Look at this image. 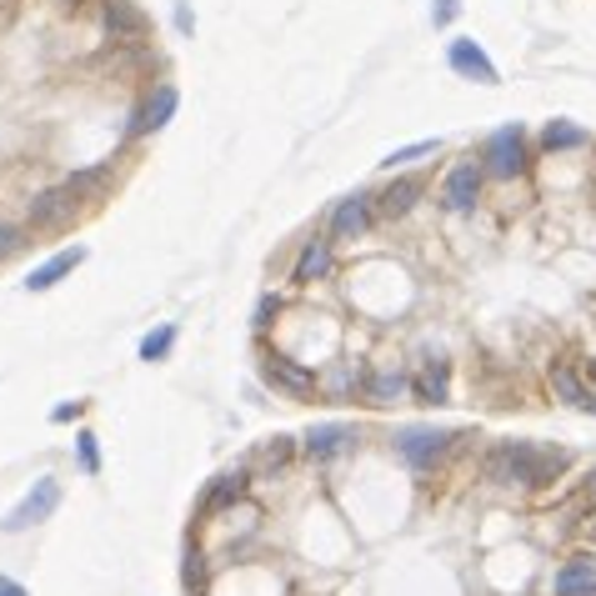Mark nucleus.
I'll list each match as a JSON object with an SVG mask.
<instances>
[{
  "mask_svg": "<svg viewBox=\"0 0 596 596\" xmlns=\"http://www.w3.org/2000/svg\"><path fill=\"white\" fill-rule=\"evenodd\" d=\"M481 191H486V171H481V161H456L451 171L441 176V206H446V211H456V216L476 211Z\"/></svg>",
  "mask_w": 596,
  "mask_h": 596,
  "instance_id": "nucleus-4",
  "label": "nucleus"
},
{
  "mask_svg": "<svg viewBox=\"0 0 596 596\" xmlns=\"http://www.w3.org/2000/svg\"><path fill=\"white\" fill-rule=\"evenodd\" d=\"M586 542H592V546H596V516H592V526H586Z\"/></svg>",
  "mask_w": 596,
  "mask_h": 596,
  "instance_id": "nucleus-35",
  "label": "nucleus"
},
{
  "mask_svg": "<svg viewBox=\"0 0 596 596\" xmlns=\"http://www.w3.org/2000/svg\"><path fill=\"white\" fill-rule=\"evenodd\" d=\"M81 261H86V246H71V251L51 256V261H46V266H36V271H31V281H26V286H31V291H51V286L61 281V276H71Z\"/></svg>",
  "mask_w": 596,
  "mask_h": 596,
  "instance_id": "nucleus-20",
  "label": "nucleus"
},
{
  "mask_svg": "<svg viewBox=\"0 0 596 596\" xmlns=\"http://www.w3.org/2000/svg\"><path fill=\"white\" fill-rule=\"evenodd\" d=\"M446 66H451L456 76H466V81H476V86H501L496 61L476 41H451V46H446Z\"/></svg>",
  "mask_w": 596,
  "mask_h": 596,
  "instance_id": "nucleus-9",
  "label": "nucleus"
},
{
  "mask_svg": "<svg viewBox=\"0 0 596 596\" xmlns=\"http://www.w3.org/2000/svg\"><path fill=\"white\" fill-rule=\"evenodd\" d=\"M436 151H441V141H411V146H401V151H391V156H386V171H401V166H416V161H421V156H436Z\"/></svg>",
  "mask_w": 596,
  "mask_h": 596,
  "instance_id": "nucleus-23",
  "label": "nucleus"
},
{
  "mask_svg": "<svg viewBox=\"0 0 596 596\" xmlns=\"http://www.w3.org/2000/svg\"><path fill=\"white\" fill-rule=\"evenodd\" d=\"M261 376H266V386H276V391H286V396H316L321 391V376L306 371V366H296L291 356H276V351L261 356Z\"/></svg>",
  "mask_w": 596,
  "mask_h": 596,
  "instance_id": "nucleus-8",
  "label": "nucleus"
},
{
  "mask_svg": "<svg viewBox=\"0 0 596 596\" xmlns=\"http://www.w3.org/2000/svg\"><path fill=\"white\" fill-rule=\"evenodd\" d=\"M351 441H356V426H346V421H321L301 436V446H306L311 461H331V456H341Z\"/></svg>",
  "mask_w": 596,
  "mask_h": 596,
  "instance_id": "nucleus-12",
  "label": "nucleus"
},
{
  "mask_svg": "<svg viewBox=\"0 0 596 596\" xmlns=\"http://www.w3.org/2000/svg\"><path fill=\"white\" fill-rule=\"evenodd\" d=\"M586 146H592V131H586V126H576V121H546L542 126L546 156H576V151H586Z\"/></svg>",
  "mask_w": 596,
  "mask_h": 596,
  "instance_id": "nucleus-15",
  "label": "nucleus"
},
{
  "mask_svg": "<svg viewBox=\"0 0 596 596\" xmlns=\"http://www.w3.org/2000/svg\"><path fill=\"white\" fill-rule=\"evenodd\" d=\"M461 16V0H436L431 6V26H451Z\"/></svg>",
  "mask_w": 596,
  "mask_h": 596,
  "instance_id": "nucleus-28",
  "label": "nucleus"
},
{
  "mask_svg": "<svg viewBox=\"0 0 596 596\" xmlns=\"http://www.w3.org/2000/svg\"><path fill=\"white\" fill-rule=\"evenodd\" d=\"M76 201H81V196H76L71 186H56V191L36 196V206H31V221L41 226V231H56V226H61L66 216L76 211Z\"/></svg>",
  "mask_w": 596,
  "mask_h": 596,
  "instance_id": "nucleus-16",
  "label": "nucleus"
},
{
  "mask_svg": "<svg viewBox=\"0 0 596 596\" xmlns=\"http://www.w3.org/2000/svg\"><path fill=\"white\" fill-rule=\"evenodd\" d=\"M56 506H61V481H56V476H41V481L31 486V491H26V501L16 506L11 516H6V532H31L36 522H46V516L56 511Z\"/></svg>",
  "mask_w": 596,
  "mask_h": 596,
  "instance_id": "nucleus-6",
  "label": "nucleus"
},
{
  "mask_svg": "<svg viewBox=\"0 0 596 596\" xmlns=\"http://www.w3.org/2000/svg\"><path fill=\"white\" fill-rule=\"evenodd\" d=\"M586 496L596 501V466H592V476H586Z\"/></svg>",
  "mask_w": 596,
  "mask_h": 596,
  "instance_id": "nucleus-34",
  "label": "nucleus"
},
{
  "mask_svg": "<svg viewBox=\"0 0 596 596\" xmlns=\"http://www.w3.org/2000/svg\"><path fill=\"white\" fill-rule=\"evenodd\" d=\"M532 166V146H526V126H496L481 141V171L486 181H516Z\"/></svg>",
  "mask_w": 596,
  "mask_h": 596,
  "instance_id": "nucleus-2",
  "label": "nucleus"
},
{
  "mask_svg": "<svg viewBox=\"0 0 596 596\" xmlns=\"http://www.w3.org/2000/svg\"><path fill=\"white\" fill-rule=\"evenodd\" d=\"M171 346H176V326H161V331H151V336L141 341V361H161Z\"/></svg>",
  "mask_w": 596,
  "mask_h": 596,
  "instance_id": "nucleus-24",
  "label": "nucleus"
},
{
  "mask_svg": "<svg viewBox=\"0 0 596 596\" xmlns=\"http://www.w3.org/2000/svg\"><path fill=\"white\" fill-rule=\"evenodd\" d=\"M16 246H21V231H16V226H6V221H0V256H11Z\"/></svg>",
  "mask_w": 596,
  "mask_h": 596,
  "instance_id": "nucleus-30",
  "label": "nucleus"
},
{
  "mask_svg": "<svg viewBox=\"0 0 596 596\" xmlns=\"http://www.w3.org/2000/svg\"><path fill=\"white\" fill-rule=\"evenodd\" d=\"M406 391H411V376H406L401 366H381V371H371L366 376V386H361V396L371 406H396Z\"/></svg>",
  "mask_w": 596,
  "mask_h": 596,
  "instance_id": "nucleus-14",
  "label": "nucleus"
},
{
  "mask_svg": "<svg viewBox=\"0 0 596 596\" xmlns=\"http://www.w3.org/2000/svg\"><path fill=\"white\" fill-rule=\"evenodd\" d=\"M582 371H586V381H592V391H596V356H592V361L582 366Z\"/></svg>",
  "mask_w": 596,
  "mask_h": 596,
  "instance_id": "nucleus-33",
  "label": "nucleus"
},
{
  "mask_svg": "<svg viewBox=\"0 0 596 596\" xmlns=\"http://www.w3.org/2000/svg\"><path fill=\"white\" fill-rule=\"evenodd\" d=\"M291 451H296L291 436H271V441L261 446V456H256V461H261V466H286V461H291Z\"/></svg>",
  "mask_w": 596,
  "mask_h": 596,
  "instance_id": "nucleus-25",
  "label": "nucleus"
},
{
  "mask_svg": "<svg viewBox=\"0 0 596 596\" xmlns=\"http://www.w3.org/2000/svg\"><path fill=\"white\" fill-rule=\"evenodd\" d=\"M176 101H181V96H176V86H161V91L151 96V101L141 106V116H136V126H131V136H146V131H161L166 121H171L176 116Z\"/></svg>",
  "mask_w": 596,
  "mask_h": 596,
  "instance_id": "nucleus-19",
  "label": "nucleus"
},
{
  "mask_svg": "<svg viewBox=\"0 0 596 596\" xmlns=\"http://www.w3.org/2000/svg\"><path fill=\"white\" fill-rule=\"evenodd\" d=\"M106 176H111V166H91V171L71 176V181H66V186H71L76 196H91V191H101V186H106Z\"/></svg>",
  "mask_w": 596,
  "mask_h": 596,
  "instance_id": "nucleus-26",
  "label": "nucleus"
},
{
  "mask_svg": "<svg viewBox=\"0 0 596 596\" xmlns=\"http://www.w3.org/2000/svg\"><path fill=\"white\" fill-rule=\"evenodd\" d=\"M546 386H552V396H556V401H566L572 411L596 416V391H592V381H586V371H576L572 361H552V366H546Z\"/></svg>",
  "mask_w": 596,
  "mask_h": 596,
  "instance_id": "nucleus-7",
  "label": "nucleus"
},
{
  "mask_svg": "<svg viewBox=\"0 0 596 596\" xmlns=\"http://www.w3.org/2000/svg\"><path fill=\"white\" fill-rule=\"evenodd\" d=\"M276 316H281V301H276V296H261V301H256V326L266 331V326H271Z\"/></svg>",
  "mask_w": 596,
  "mask_h": 596,
  "instance_id": "nucleus-29",
  "label": "nucleus"
},
{
  "mask_svg": "<svg viewBox=\"0 0 596 596\" xmlns=\"http://www.w3.org/2000/svg\"><path fill=\"white\" fill-rule=\"evenodd\" d=\"M456 431H441V426H401L396 431V456H401L411 471H431L446 451H451Z\"/></svg>",
  "mask_w": 596,
  "mask_h": 596,
  "instance_id": "nucleus-3",
  "label": "nucleus"
},
{
  "mask_svg": "<svg viewBox=\"0 0 596 596\" xmlns=\"http://www.w3.org/2000/svg\"><path fill=\"white\" fill-rule=\"evenodd\" d=\"M572 471V451L546 441H496L481 456V476L491 486H526V491H546Z\"/></svg>",
  "mask_w": 596,
  "mask_h": 596,
  "instance_id": "nucleus-1",
  "label": "nucleus"
},
{
  "mask_svg": "<svg viewBox=\"0 0 596 596\" xmlns=\"http://www.w3.org/2000/svg\"><path fill=\"white\" fill-rule=\"evenodd\" d=\"M356 386H366V376L356 371V366H336V371H326V376H321V391L331 396V401H351Z\"/></svg>",
  "mask_w": 596,
  "mask_h": 596,
  "instance_id": "nucleus-22",
  "label": "nucleus"
},
{
  "mask_svg": "<svg viewBox=\"0 0 596 596\" xmlns=\"http://www.w3.org/2000/svg\"><path fill=\"white\" fill-rule=\"evenodd\" d=\"M106 31H111L116 41L131 46V41H141L146 36V16L136 11L131 0H106Z\"/></svg>",
  "mask_w": 596,
  "mask_h": 596,
  "instance_id": "nucleus-18",
  "label": "nucleus"
},
{
  "mask_svg": "<svg viewBox=\"0 0 596 596\" xmlns=\"http://www.w3.org/2000/svg\"><path fill=\"white\" fill-rule=\"evenodd\" d=\"M421 191H426V181H421V176H396V181L386 186L381 196H376V211H381V216H391V221H396V216H406L416 201H421Z\"/></svg>",
  "mask_w": 596,
  "mask_h": 596,
  "instance_id": "nucleus-17",
  "label": "nucleus"
},
{
  "mask_svg": "<svg viewBox=\"0 0 596 596\" xmlns=\"http://www.w3.org/2000/svg\"><path fill=\"white\" fill-rule=\"evenodd\" d=\"M76 411H81V401H76V406H71V401H66V406H56V411H51V416H56V421H71V416H76Z\"/></svg>",
  "mask_w": 596,
  "mask_h": 596,
  "instance_id": "nucleus-32",
  "label": "nucleus"
},
{
  "mask_svg": "<svg viewBox=\"0 0 596 596\" xmlns=\"http://www.w3.org/2000/svg\"><path fill=\"white\" fill-rule=\"evenodd\" d=\"M246 481H251V466H236V471L216 476V486L206 491V511H216V506L236 501V496H246Z\"/></svg>",
  "mask_w": 596,
  "mask_h": 596,
  "instance_id": "nucleus-21",
  "label": "nucleus"
},
{
  "mask_svg": "<svg viewBox=\"0 0 596 596\" xmlns=\"http://www.w3.org/2000/svg\"><path fill=\"white\" fill-rule=\"evenodd\" d=\"M0 596H26V586L11 582V576H0Z\"/></svg>",
  "mask_w": 596,
  "mask_h": 596,
  "instance_id": "nucleus-31",
  "label": "nucleus"
},
{
  "mask_svg": "<svg viewBox=\"0 0 596 596\" xmlns=\"http://www.w3.org/2000/svg\"><path fill=\"white\" fill-rule=\"evenodd\" d=\"M376 196L371 191H351V196H341L336 201V211H331V241H361L366 231H371V221H376Z\"/></svg>",
  "mask_w": 596,
  "mask_h": 596,
  "instance_id": "nucleus-5",
  "label": "nucleus"
},
{
  "mask_svg": "<svg viewBox=\"0 0 596 596\" xmlns=\"http://www.w3.org/2000/svg\"><path fill=\"white\" fill-rule=\"evenodd\" d=\"M331 266H336L331 241H326V236H311V241L301 246V256H296V266H291V281L311 286V281H321V276H331Z\"/></svg>",
  "mask_w": 596,
  "mask_h": 596,
  "instance_id": "nucleus-13",
  "label": "nucleus"
},
{
  "mask_svg": "<svg viewBox=\"0 0 596 596\" xmlns=\"http://www.w3.org/2000/svg\"><path fill=\"white\" fill-rule=\"evenodd\" d=\"M76 446H81V466H86V471H101V451H96V436L81 431V436H76Z\"/></svg>",
  "mask_w": 596,
  "mask_h": 596,
  "instance_id": "nucleus-27",
  "label": "nucleus"
},
{
  "mask_svg": "<svg viewBox=\"0 0 596 596\" xmlns=\"http://www.w3.org/2000/svg\"><path fill=\"white\" fill-rule=\"evenodd\" d=\"M552 596H596V556H566L552 576Z\"/></svg>",
  "mask_w": 596,
  "mask_h": 596,
  "instance_id": "nucleus-10",
  "label": "nucleus"
},
{
  "mask_svg": "<svg viewBox=\"0 0 596 596\" xmlns=\"http://www.w3.org/2000/svg\"><path fill=\"white\" fill-rule=\"evenodd\" d=\"M411 396L421 406H446V401H451V361L431 356V361L411 376Z\"/></svg>",
  "mask_w": 596,
  "mask_h": 596,
  "instance_id": "nucleus-11",
  "label": "nucleus"
},
{
  "mask_svg": "<svg viewBox=\"0 0 596 596\" xmlns=\"http://www.w3.org/2000/svg\"><path fill=\"white\" fill-rule=\"evenodd\" d=\"M61 6H81V0H61Z\"/></svg>",
  "mask_w": 596,
  "mask_h": 596,
  "instance_id": "nucleus-36",
  "label": "nucleus"
}]
</instances>
